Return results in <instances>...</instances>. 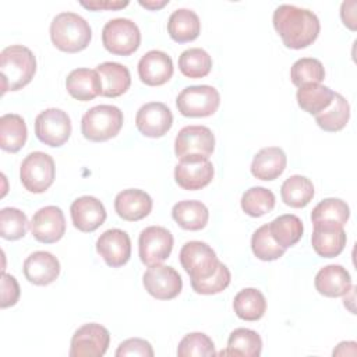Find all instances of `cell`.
I'll use <instances>...</instances> for the list:
<instances>
[{
    "label": "cell",
    "mask_w": 357,
    "mask_h": 357,
    "mask_svg": "<svg viewBox=\"0 0 357 357\" xmlns=\"http://www.w3.org/2000/svg\"><path fill=\"white\" fill-rule=\"evenodd\" d=\"M178 258L181 266L190 275V279H204L211 276L220 262L212 247L198 240L187 241L181 247Z\"/></svg>",
    "instance_id": "8"
},
{
    "label": "cell",
    "mask_w": 357,
    "mask_h": 357,
    "mask_svg": "<svg viewBox=\"0 0 357 357\" xmlns=\"http://www.w3.org/2000/svg\"><path fill=\"white\" fill-rule=\"evenodd\" d=\"M350 119V105L344 96L335 92L331 105L315 116L317 124L328 132H336L346 127Z\"/></svg>",
    "instance_id": "36"
},
{
    "label": "cell",
    "mask_w": 357,
    "mask_h": 357,
    "mask_svg": "<svg viewBox=\"0 0 357 357\" xmlns=\"http://www.w3.org/2000/svg\"><path fill=\"white\" fill-rule=\"evenodd\" d=\"M215 344L212 339L202 332L187 333L178 343L177 356L178 357H202V356H215Z\"/></svg>",
    "instance_id": "42"
},
{
    "label": "cell",
    "mask_w": 357,
    "mask_h": 357,
    "mask_svg": "<svg viewBox=\"0 0 357 357\" xmlns=\"http://www.w3.org/2000/svg\"><path fill=\"white\" fill-rule=\"evenodd\" d=\"M268 227L273 240L284 250L294 245L301 238L304 231L301 219L291 213L275 218L271 223H268Z\"/></svg>",
    "instance_id": "35"
},
{
    "label": "cell",
    "mask_w": 357,
    "mask_h": 357,
    "mask_svg": "<svg viewBox=\"0 0 357 357\" xmlns=\"http://www.w3.org/2000/svg\"><path fill=\"white\" fill-rule=\"evenodd\" d=\"M96 251L112 268L126 265L131 257V240L121 229H109L96 240Z\"/></svg>",
    "instance_id": "17"
},
{
    "label": "cell",
    "mask_w": 357,
    "mask_h": 357,
    "mask_svg": "<svg viewBox=\"0 0 357 357\" xmlns=\"http://www.w3.org/2000/svg\"><path fill=\"white\" fill-rule=\"evenodd\" d=\"M67 92L77 100L88 102L102 95V81L96 70L75 68L66 78Z\"/></svg>",
    "instance_id": "23"
},
{
    "label": "cell",
    "mask_w": 357,
    "mask_h": 357,
    "mask_svg": "<svg viewBox=\"0 0 357 357\" xmlns=\"http://www.w3.org/2000/svg\"><path fill=\"white\" fill-rule=\"evenodd\" d=\"M26 215L17 208H3L0 211V234L6 240H20L26 234Z\"/></svg>",
    "instance_id": "41"
},
{
    "label": "cell",
    "mask_w": 357,
    "mask_h": 357,
    "mask_svg": "<svg viewBox=\"0 0 357 357\" xmlns=\"http://www.w3.org/2000/svg\"><path fill=\"white\" fill-rule=\"evenodd\" d=\"M71 220L75 229L84 233L95 231L106 220V209L102 201L92 195H82L70 206Z\"/></svg>",
    "instance_id": "18"
},
{
    "label": "cell",
    "mask_w": 357,
    "mask_h": 357,
    "mask_svg": "<svg viewBox=\"0 0 357 357\" xmlns=\"http://www.w3.org/2000/svg\"><path fill=\"white\" fill-rule=\"evenodd\" d=\"M346 231L340 226L314 225L311 244L314 251L324 258L337 257L346 245Z\"/></svg>",
    "instance_id": "25"
},
{
    "label": "cell",
    "mask_w": 357,
    "mask_h": 357,
    "mask_svg": "<svg viewBox=\"0 0 357 357\" xmlns=\"http://www.w3.org/2000/svg\"><path fill=\"white\" fill-rule=\"evenodd\" d=\"M114 354L116 357H124V356L153 357V349L148 340L139 339V337H131L121 342Z\"/></svg>",
    "instance_id": "44"
},
{
    "label": "cell",
    "mask_w": 357,
    "mask_h": 357,
    "mask_svg": "<svg viewBox=\"0 0 357 357\" xmlns=\"http://www.w3.org/2000/svg\"><path fill=\"white\" fill-rule=\"evenodd\" d=\"M273 26L290 49H304L318 38L321 25L315 13L293 4H280L272 17Z\"/></svg>",
    "instance_id": "1"
},
{
    "label": "cell",
    "mask_w": 357,
    "mask_h": 357,
    "mask_svg": "<svg viewBox=\"0 0 357 357\" xmlns=\"http://www.w3.org/2000/svg\"><path fill=\"white\" fill-rule=\"evenodd\" d=\"M172 216L176 223L184 230H201L206 226L209 219V211L201 201L184 199L174 204L172 208Z\"/></svg>",
    "instance_id": "28"
},
{
    "label": "cell",
    "mask_w": 357,
    "mask_h": 357,
    "mask_svg": "<svg viewBox=\"0 0 357 357\" xmlns=\"http://www.w3.org/2000/svg\"><path fill=\"white\" fill-rule=\"evenodd\" d=\"M49 33L53 45L67 53L84 50L92 39V29L88 21L71 11L59 13L50 22Z\"/></svg>",
    "instance_id": "3"
},
{
    "label": "cell",
    "mask_w": 357,
    "mask_h": 357,
    "mask_svg": "<svg viewBox=\"0 0 357 357\" xmlns=\"http://www.w3.org/2000/svg\"><path fill=\"white\" fill-rule=\"evenodd\" d=\"M138 75L145 85H163L173 75V60L162 50H149L138 61Z\"/></svg>",
    "instance_id": "19"
},
{
    "label": "cell",
    "mask_w": 357,
    "mask_h": 357,
    "mask_svg": "<svg viewBox=\"0 0 357 357\" xmlns=\"http://www.w3.org/2000/svg\"><path fill=\"white\" fill-rule=\"evenodd\" d=\"M29 229L38 241L45 244L56 243L66 233L64 213L56 205L43 206L33 213Z\"/></svg>",
    "instance_id": "15"
},
{
    "label": "cell",
    "mask_w": 357,
    "mask_h": 357,
    "mask_svg": "<svg viewBox=\"0 0 357 357\" xmlns=\"http://www.w3.org/2000/svg\"><path fill=\"white\" fill-rule=\"evenodd\" d=\"M286 163L287 158L282 148L266 146L255 153L251 163V173L259 180L271 181L284 172Z\"/></svg>",
    "instance_id": "24"
},
{
    "label": "cell",
    "mask_w": 357,
    "mask_h": 357,
    "mask_svg": "<svg viewBox=\"0 0 357 357\" xmlns=\"http://www.w3.org/2000/svg\"><path fill=\"white\" fill-rule=\"evenodd\" d=\"M109 331L96 322H89L79 326L70 344V357H102L109 347Z\"/></svg>",
    "instance_id": "11"
},
{
    "label": "cell",
    "mask_w": 357,
    "mask_h": 357,
    "mask_svg": "<svg viewBox=\"0 0 357 357\" xmlns=\"http://www.w3.org/2000/svg\"><path fill=\"white\" fill-rule=\"evenodd\" d=\"M26 137V124L20 114L7 113L0 117V146L3 151L18 152L25 145Z\"/></svg>",
    "instance_id": "29"
},
{
    "label": "cell",
    "mask_w": 357,
    "mask_h": 357,
    "mask_svg": "<svg viewBox=\"0 0 357 357\" xmlns=\"http://www.w3.org/2000/svg\"><path fill=\"white\" fill-rule=\"evenodd\" d=\"M114 211L124 220H141L152 211V198L142 190L127 188L116 195Z\"/></svg>",
    "instance_id": "21"
},
{
    "label": "cell",
    "mask_w": 357,
    "mask_h": 357,
    "mask_svg": "<svg viewBox=\"0 0 357 357\" xmlns=\"http://www.w3.org/2000/svg\"><path fill=\"white\" fill-rule=\"evenodd\" d=\"M290 78L298 88L307 84H319L325 78V68L318 59L301 57L291 66Z\"/></svg>",
    "instance_id": "39"
},
{
    "label": "cell",
    "mask_w": 357,
    "mask_h": 357,
    "mask_svg": "<svg viewBox=\"0 0 357 357\" xmlns=\"http://www.w3.org/2000/svg\"><path fill=\"white\" fill-rule=\"evenodd\" d=\"M356 6H353L351 7V10H349V1H343L342 3V8H340V11H347V15H343L342 17V20H343V24L344 25H347L350 29H356V14H354V11H353V8H354Z\"/></svg>",
    "instance_id": "47"
},
{
    "label": "cell",
    "mask_w": 357,
    "mask_h": 357,
    "mask_svg": "<svg viewBox=\"0 0 357 357\" xmlns=\"http://www.w3.org/2000/svg\"><path fill=\"white\" fill-rule=\"evenodd\" d=\"M230 271L223 264L219 262L216 271L204 279H191V287L198 294H216L223 291L230 284Z\"/></svg>",
    "instance_id": "43"
},
{
    "label": "cell",
    "mask_w": 357,
    "mask_h": 357,
    "mask_svg": "<svg viewBox=\"0 0 357 357\" xmlns=\"http://www.w3.org/2000/svg\"><path fill=\"white\" fill-rule=\"evenodd\" d=\"M262 351L261 336L248 328L234 329L227 339V349L222 350L219 356H244L258 357Z\"/></svg>",
    "instance_id": "30"
},
{
    "label": "cell",
    "mask_w": 357,
    "mask_h": 357,
    "mask_svg": "<svg viewBox=\"0 0 357 357\" xmlns=\"http://www.w3.org/2000/svg\"><path fill=\"white\" fill-rule=\"evenodd\" d=\"M335 92L321 84H307L297 89L296 98L298 106L310 113V114H319L324 112L332 102Z\"/></svg>",
    "instance_id": "33"
},
{
    "label": "cell",
    "mask_w": 357,
    "mask_h": 357,
    "mask_svg": "<svg viewBox=\"0 0 357 357\" xmlns=\"http://www.w3.org/2000/svg\"><path fill=\"white\" fill-rule=\"evenodd\" d=\"M102 42L106 50L119 56H130L141 43L138 25L130 18L109 20L102 29Z\"/></svg>",
    "instance_id": "5"
},
{
    "label": "cell",
    "mask_w": 357,
    "mask_h": 357,
    "mask_svg": "<svg viewBox=\"0 0 357 357\" xmlns=\"http://www.w3.org/2000/svg\"><path fill=\"white\" fill-rule=\"evenodd\" d=\"M220 105V95L211 85L185 86L176 98L178 112L185 117L212 116Z\"/></svg>",
    "instance_id": "7"
},
{
    "label": "cell",
    "mask_w": 357,
    "mask_h": 357,
    "mask_svg": "<svg viewBox=\"0 0 357 357\" xmlns=\"http://www.w3.org/2000/svg\"><path fill=\"white\" fill-rule=\"evenodd\" d=\"M81 6L85 7V8H89V10H103V8H107V10H119V8H123L126 6H128V1H117V0H106V1H81Z\"/></svg>",
    "instance_id": "46"
},
{
    "label": "cell",
    "mask_w": 357,
    "mask_h": 357,
    "mask_svg": "<svg viewBox=\"0 0 357 357\" xmlns=\"http://www.w3.org/2000/svg\"><path fill=\"white\" fill-rule=\"evenodd\" d=\"M60 273L59 259L47 251H35L24 261V275L36 286L53 283Z\"/></svg>",
    "instance_id": "20"
},
{
    "label": "cell",
    "mask_w": 357,
    "mask_h": 357,
    "mask_svg": "<svg viewBox=\"0 0 357 357\" xmlns=\"http://www.w3.org/2000/svg\"><path fill=\"white\" fill-rule=\"evenodd\" d=\"M233 308L240 319L258 321L266 311V300L258 289L245 287L234 296Z\"/></svg>",
    "instance_id": "31"
},
{
    "label": "cell",
    "mask_w": 357,
    "mask_h": 357,
    "mask_svg": "<svg viewBox=\"0 0 357 357\" xmlns=\"http://www.w3.org/2000/svg\"><path fill=\"white\" fill-rule=\"evenodd\" d=\"M20 298V284L13 275L1 273V308L14 305Z\"/></svg>",
    "instance_id": "45"
},
{
    "label": "cell",
    "mask_w": 357,
    "mask_h": 357,
    "mask_svg": "<svg viewBox=\"0 0 357 357\" xmlns=\"http://www.w3.org/2000/svg\"><path fill=\"white\" fill-rule=\"evenodd\" d=\"M215 174L212 162L208 158L190 156L180 159L174 167L176 183L188 191H195L206 187Z\"/></svg>",
    "instance_id": "14"
},
{
    "label": "cell",
    "mask_w": 357,
    "mask_h": 357,
    "mask_svg": "<svg viewBox=\"0 0 357 357\" xmlns=\"http://www.w3.org/2000/svg\"><path fill=\"white\" fill-rule=\"evenodd\" d=\"M56 166L50 155L35 151L25 156L20 167V178L25 190L33 194L45 192L54 181Z\"/></svg>",
    "instance_id": "6"
},
{
    "label": "cell",
    "mask_w": 357,
    "mask_h": 357,
    "mask_svg": "<svg viewBox=\"0 0 357 357\" xmlns=\"http://www.w3.org/2000/svg\"><path fill=\"white\" fill-rule=\"evenodd\" d=\"M36 138L49 146H61L71 135L70 116L57 107L40 112L35 119Z\"/></svg>",
    "instance_id": "9"
},
{
    "label": "cell",
    "mask_w": 357,
    "mask_h": 357,
    "mask_svg": "<svg viewBox=\"0 0 357 357\" xmlns=\"http://www.w3.org/2000/svg\"><path fill=\"white\" fill-rule=\"evenodd\" d=\"M36 73V59L24 45H11L0 53L1 93L18 91L28 85Z\"/></svg>",
    "instance_id": "2"
},
{
    "label": "cell",
    "mask_w": 357,
    "mask_h": 357,
    "mask_svg": "<svg viewBox=\"0 0 357 357\" xmlns=\"http://www.w3.org/2000/svg\"><path fill=\"white\" fill-rule=\"evenodd\" d=\"M251 250L254 255L261 261H275L284 254V248L280 247L271 236L268 223L258 227L251 237Z\"/></svg>",
    "instance_id": "40"
},
{
    "label": "cell",
    "mask_w": 357,
    "mask_h": 357,
    "mask_svg": "<svg viewBox=\"0 0 357 357\" xmlns=\"http://www.w3.org/2000/svg\"><path fill=\"white\" fill-rule=\"evenodd\" d=\"M178 68L187 78H202L206 77L212 68V57L201 47H190L180 54Z\"/></svg>",
    "instance_id": "37"
},
{
    "label": "cell",
    "mask_w": 357,
    "mask_h": 357,
    "mask_svg": "<svg viewBox=\"0 0 357 357\" xmlns=\"http://www.w3.org/2000/svg\"><path fill=\"white\" fill-rule=\"evenodd\" d=\"M315 289L325 297H340L349 293L351 276L346 268L337 264H331L318 271L314 280Z\"/></svg>",
    "instance_id": "22"
},
{
    "label": "cell",
    "mask_w": 357,
    "mask_h": 357,
    "mask_svg": "<svg viewBox=\"0 0 357 357\" xmlns=\"http://www.w3.org/2000/svg\"><path fill=\"white\" fill-rule=\"evenodd\" d=\"M312 181L301 174H293L286 178L280 187L282 201L291 208H304L314 198Z\"/></svg>",
    "instance_id": "32"
},
{
    "label": "cell",
    "mask_w": 357,
    "mask_h": 357,
    "mask_svg": "<svg viewBox=\"0 0 357 357\" xmlns=\"http://www.w3.org/2000/svg\"><path fill=\"white\" fill-rule=\"evenodd\" d=\"M169 3V0H160V1H151V0H139V4L145 8H149V10H158V8H162L163 6H166Z\"/></svg>",
    "instance_id": "48"
},
{
    "label": "cell",
    "mask_w": 357,
    "mask_h": 357,
    "mask_svg": "<svg viewBox=\"0 0 357 357\" xmlns=\"http://www.w3.org/2000/svg\"><path fill=\"white\" fill-rule=\"evenodd\" d=\"M167 32L178 43L194 40L201 32L199 17L190 8H177L167 20Z\"/></svg>",
    "instance_id": "27"
},
{
    "label": "cell",
    "mask_w": 357,
    "mask_h": 357,
    "mask_svg": "<svg viewBox=\"0 0 357 357\" xmlns=\"http://www.w3.org/2000/svg\"><path fill=\"white\" fill-rule=\"evenodd\" d=\"M215 149V135L206 126H185L174 139V153L178 159L190 156L208 158Z\"/></svg>",
    "instance_id": "12"
},
{
    "label": "cell",
    "mask_w": 357,
    "mask_h": 357,
    "mask_svg": "<svg viewBox=\"0 0 357 357\" xmlns=\"http://www.w3.org/2000/svg\"><path fill=\"white\" fill-rule=\"evenodd\" d=\"M96 71L102 81V96L117 98L127 92L131 85L130 70L116 61H105L98 64Z\"/></svg>",
    "instance_id": "26"
},
{
    "label": "cell",
    "mask_w": 357,
    "mask_h": 357,
    "mask_svg": "<svg viewBox=\"0 0 357 357\" xmlns=\"http://www.w3.org/2000/svg\"><path fill=\"white\" fill-rule=\"evenodd\" d=\"M138 131L149 138L163 137L173 126L172 110L162 102L142 105L135 116Z\"/></svg>",
    "instance_id": "16"
},
{
    "label": "cell",
    "mask_w": 357,
    "mask_h": 357,
    "mask_svg": "<svg viewBox=\"0 0 357 357\" xmlns=\"http://www.w3.org/2000/svg\"><path fill=\"white\" fill-rule=\"evenodd\" d=\"M145 290L158 300H172L177 297L183 289L180 273L169 265L148 266L142 276Z\"/></svg>",
    "instance_id": "13"
},
{
    "label": "cell",
    "mask_w": 357,
    "mask_h": 357,
    "mask_svg": "<svg viewBox=\"0 0 357 357\" xmlns=\"http://www.w3.org/2000/svg\"><path fill=\"white\" fill-rule=\"evenodd\" d=\"M123 121V112L117 106L98 105L84 113L81 132L89 141L103 142L120 132Z\"/></svg>",
    "instance_id": "4"
},
{
    "label": "cell",
    "mask_w": 357,
    "mask_h": 357,
    "mask_svg": "<svg viewBox=\"0 0 357 357\" xmlns=\"http://www.w3.org/2000/svg\"><path fill=\"white\" fill-rule=\"evenodd\" d=\"M350 216L349 205L340 198H325L311 212L312 225L343 227Z\"/></svg>",
    "instance_id": "34"
},
{
    "label": "cell",
    "mask_w": 357,
    "mask_h": 357,
    "mask_svg": "<svg viewBox=\"0 0 357 357\" xmlns=\"http://www.w3.org/2000/svg\"><path fill=\"white\" fill-rule=\"evenodd\" d=\"M173 234L163 226H148L138 237V252L144 265L153 266L169 258L173 250Z\"/></svg>",
    "instance_id": "10"
},
{
    "label": "cell",
    "mask_w": 357,
    "mask_h": 357,
    "mask_svg": "<svg viewBox=\"0 0 357 357\" xmlns=\"http://www.w3.org/2000/svg\"><path fill=\"white\" fill-rule=\"evenodd\" d=\"M241 209L252 218L271 212L275 206V194L265 187H251L241 197Z\"/></svg>",
    "instance_id": "38"
}]
</instances>
